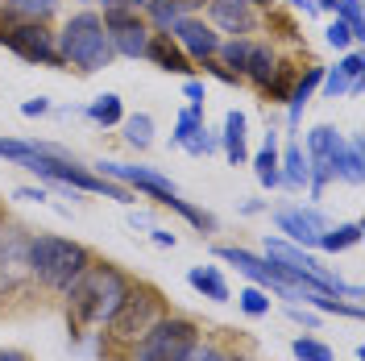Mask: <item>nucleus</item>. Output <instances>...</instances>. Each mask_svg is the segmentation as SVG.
Segmentation results:
<instances>
[{
	"label": "nucleus",
	"mask_w": 365,
	"mask_h": 361,
	"mask_svg": "<svg viewBox=\"0 0 365 361\" xmlns=\"http://www.w3.org/2000/svg\"><path fill=\"white\" fill-rule=\"evenodd\" d=\"M207 25L212 29H225L232 38H245L257 29V13H253V4L245 0H207Z\"/></svg>",
	"instance_id": "12"
},
{
	"label": "nucleus",
	"mask_w": 365,
	"mask_h": 361,
	"mask_svg": "<svg viewBox=\"0 0 365 361\" xmlns=\"http://www.w3.org/2000/svg\"><path fill=\"white\" fill-rule=\"evenodd\" d=\"M344 25H349V34H353V42H361L365 38V17H361V0H336V9H332Z\"/></svg>",
	"instance_id": "32"
},
{
	"label": "nucleus",
	"mask_w": 365,
	"mask_h": 361,
	"mask_svg": "<svg viewBox=\"0 0 365 361\" xmlns=\"http://www.w3.org/2000/svg\"><path fill=\"white\" fill-rule=\"evenodd\" d=\"M336 179H344L349 187H361L365 183V158H361V137H349L336 162Z\"/></svg>",
	"instance_id": "24"
},
{
	"label": "nucleus",
	"mask_w": 365,
	"mask_h": 361,
	"mask_svg": "<svg viewBox=\"0 0 365 361\" xmlns=\"http://www.w3.org/2000/svg\"><path fill=\"white\" fill-rule=\"evenodd\" d=\"M88 116L96 121V125H104V129H113V125H120L125 121V108H120V96H113V91H104V96H96L91 100Z\"/></svg>",
	"instance_id": "27"
},
{
	"label": "nucleus",
	"mask_w": 365,
	"mask_h": 361,
	"mask_svg": "<svg viewBox=\"0 0 365 361\" xmlns=\"http://www.w3.org/2000/svg\"><path fill=\"white\" fill-rule=\"evenodd\" d=\"M104 29H108V42L120 59H145V46H150V25L145 17H137V9H104Z\"/></svg>",
	"instance_id": "9"
},
{
	"label": "nucleus",
	"mask_w": 365,
	"mask_h": 361,
	"mask_svg": "<svg viewBox=\"0 0 365 361\" xmlns=\"http://www.w3.org/2000/svg\"><path fill=\"white\" fill-rule=\"evenodd\" d=\"M274 225H278V233H287V241H295L303 249H316V241L332 228V220L324 212H316V208H278Z\"/></svg>",
	"instance_id": "10"
},
{
	"label": "nucleus",
	"mask_w": 365,
	"mask_h": 361,
	"mask_svg": "<svg viewBox=\"0 0 365 361\" xmlns=\"http://www.w3.org/2000/svg\"><path fill=\"white\" fill-rule=\"evenodd\" d=\"M166 34L179 42V50L191 63H204V59H212V54L220 50V34L207 21H200V17H182V21H175Z\"/></svg>",
	"instance_id": "11"
},
{
	"label": "nucleus",
	"mask_w": 365,
	"mask_h": 361,
	"mask_svg": "<svg viewBox=\"0 0 365 361\" xmlns=\"http://www.w3.org/2000/svg\"><path fill=\"white\" fill-rule=\"evenodd\" d=\"M291 83H295V67L291 63H278V71L270 75V83H266V96H270V104H282L287 96H291Z\"/></svg>",
	"instance_id": "30"
},
{
	"label": "nucleus",
	"mask_w": 365,
	"mask_h": 361,
	"mask_svg": "<svg viewBox=\"0 0 365 361\" xmlns=\"http://www.w3.org/2000/svg\"><path fill=\"white\" fill-rule=\"evenodd\" d=\"M145 59L154 63L158 71H170V75H191L195 63L179 50V42L170 34H150V46H145Z\"/></svg>",
	"instance_id": "16"
},
{
	"label": "nucleus",
	"mask_w": 365,
	"mask_h": 361,
	"mask_svg": "<svg viewBox=\"0 0 365 361\" xmlns=\"http://www.w3.org/2000/svg\"><path fill=\"white\" fill-rule=\"evenodd\" d=\"M0 225H4V212H0Z\"/></svg>",
	"instance_id": "49"
},
{
	"label": "nucleus",
	"mask_w": 365,
	"mask_h": 361,
	"mask_svg": "<svg viewBox=\"0 0 365 361\" xmlns=\"http://www.w3.org/2000/svg\"><path fill=\"white\" fill-rule=\"evenodd\" d=\"M182 91H187V100H191V108H204L207 91H204V83H200V79H191V75H187V83H182Z\"/></svg>",
	"instance_id": "38"
},
{
	"label": "nucleus",
	"mask_w": 365,
	"mask_h": 361,
	"mask_svg": "<svg viewBox=\"0 0 365 361\" xmlns=\"http://www.w3.org/2000/svg\"><path fill=\"white\" fill-rule=\"evenodd\" d=\"M200 340H204V332H200L195 320L191 316H170V312H166V316L133 345L129 361H187Z\"/></svg>",
	"instance_id": "6"
},
{
	"label": "nucleus",
	"mask_w": 365,
	"mask_h": 361,
	"mask_svg": "<svg viewBox=\"0 0 365 361\" xmlns=\"http://www.w3.org/2000/svg\"><path fill=\"white\" fill-rule=\"evenodd\" d=\"M17 200H34V203H42V200H46V191H42V187H21V191H17Z\"/></svg>",
	"instance_id": "41"
},
{
	"label": "nucleus",
	"mask_w": 365,
	"mask_h": 361,
	"mask_svg": "<svg viewBox=\"0 0 365 361\" xmlns=\"http://www.w3.org/2000/svg\"><path fill=\"white\" fill-rule=\"evenodd\" d=\"M274 71H278V59H274V50H270V46L250 42V54H245V67H241V75H245V79H253L257 88H266Z\"/></svg>",
	"instance_id": "21"
},
{
	"label": "nucleus",
	"mask_w": 365,
	"mask_h": 361,
	"mask_svg": "<svg viewBox=\"0 0 365 361\" xmlns=\"http://www.w3.org/2000/svg\"><path fill=\"white\" fill-rule=\"evenodd\" d=\"M200 113H204V108H182V113H179V121H175V133H170V141H175V146H182L187 137L204 125V116H200Z\"/></svg>",
	"instance_id": "34"
},
{
	"label": "nucleus",
	"mask_w": 365,
	"mask_h": 361,
	"mask_svg": "<svg viewBox=\"0 0 365 361\" xmlns=\"http://www.w3.org/2000/svg\"><path fill=\"white\" fill-rule=\"evenodd\" d=\"M182 150H187V154H195V158H207V154H216V150H220V141H216V137L207 133L204 125H200L195 133H191L187 141H182Z\"/></svg>",
	"instance_id": "35"
},
{
	"label": "nucleus",
	"mask_w": 365,
	"mask_h": 361,
	"mask_svg": "<svg viewBox=\"0 0 365 361\" xmlns=\"http://www.w3.org/2000/svg\"><path fill=\"white\" fill-rule=\"evenodd\" d=\"M278 187H291V191L307 187V154H303L299 141H291L282 150V158H278Z\"/></svg>",
	"instance_id": "19"
},
{
	"label": "nucleus",
	"mask_w": 365,
	"mask_h": 361,
	"mask_svg": "<svg viewBox=\"0 0 365 361\" xmlns=\"http://www.w3.org/2000/svg\"><path fill=\"white\" fill-rule=\"evenodd\" d=\"M324 38H328V46H336V50H344V46L353 42V34H349V25H344L341 17H336V21L324 29Z\"/></svg>",
	"instance_id": "36"
},
{
	"label": "nucleus",
	"mask_w": 365,
	"mask_h": 361,
	"mask_svg": "<svg viewBox=\"0 0 365 361\" xmlns=\"http://www.w3.org/2000/svg\"><path fill=\"white\" fill-rule=\"evenodd\" d=\"M225 158L232 162V166H245L250 162V146H245V113H237V108H228L225 113Z\"/></svg>",
	"instance_id": "18"
},
{
	"label": "nucleus",
	"mask_w": 365,
	"mask_h": 361,
	"mask_svg": "<svg viewBox=\"0 0 365 361\" xmlns=\"http://www.w3.org/2000/svg\"><path fill=\"white\" fill-rule=\"evenodd\" d=\"M319 79H324V67H303V75H295V83H291V96H287V108H291V125H299V116L307 108V100H312V91L319 88Z\"/></svg>",
	"instance_id": "20"
},
{
	"label": "nucleus",
	"mask_w": 365,
	"mask_h": 361,
	"mask_svg": "<svg viewBox=\"0 0 365 361\" xmlns=\"http://www.w3.org/2000/svg\"><path fill=\"white\" fill-rule=\"evenodd\" d=\"M154 233V245H162V249H175V233H162V228H150Z\"/></svg>",
	"instance_id": "42"
},
{
	"label": "nucleus",
	"mask_w": 365,
	"mask_h": 361,
	"mask_svg": "<svg viewBox=\"0 0 365 361\" xmlns=\"http://www.w3.org/2000/svg\"><path fill=\"white\" fill-rule=\"evenodd\" d=\"M96 175H104V179H116L120 187H137L141 195H150V200H158L162 208H175L182 220H191L195 228H216V216H207V212H200V208H191V203L182 200L179 191H175V183L166 179V175H158V171H150V166H129V162H100L96 166Z\"/></svg>",
	"instance_id": "5"
},
{
	"label": "nucleus",
	"mask_w": 365,
	"mask_h": 361,
	"mask_svg": "<svg viewBox=\"0 0 365 361\" xmlns=\"http://www.w3.org/2000/svg\"><path fill=\"white\" fill-rule=\"evenodd\" d=\"M291 4H295L299 13H303V17H316L319 9H316V0H291Z\"/></svg>",
	"instance_id": "43"
},
{
	"label": "nucleus",
	"mask_w": 365,
	"mask_h": 361,
	"mask_svg": "<svg viewBox=\"0 0 365 361\" xmlns=\"http://www.w3.org/2000/svg\"><path fill=\"white\" fill-rule=\"evenodd\" d=\"M253 175L262 187H278V129H266V146H262V154L253 158Z\"/></svg>",
	"instance_id": "23"
},
{
	"label": "nucleus",
	"mask_w": 365,
	"mask_h": 361,
	"mask_svg": "<svg viewBox=\"0 0 365 361\" xmlns=\"http://www.w3.org/2000/svg\"><path fill=\"white\" fill-rule=\"evenodd\" d=\"M245 4H262V9H266V4H270V0H245Z\"/></svg>",
	"instance_id": "48"
},
{
	"label": "nucleus",
	"mask_w": 365,
	"mask_h": 361,
	"mask_svg": "<svg viewBox=\"0 0 365 361\" xmlns=\"http://www.w3.org/2000/svg\"><path fill=\"white\" fill-rule=\"evenodd\" d=\"M316 9H324V13H332V9H336V0H316Z\"/></svg>",
	"instance_id": "46"
},
{
	"label": "nucleus",
	"mask_w": 365,
	"mask_h": 361,
	"mask_svg": "<svg viewBox=\"0 0 365 361\" xmlns=\"http://www.w3.org/2000/svg\"><path fill=\"white\" fill-rule=\"evenodd\" d=\"M237 307L245 312V316H270V291H262V287H245V291L237 295Z\"/></svg>",
	"instance_id": "31"
},
{
	"label": "nucleus",
	"mask_w": 365,
	"mask_h": 361,
	"mask_svg": "<svg viewBox=\"0 0 365 361\" xmlns=\"http://www.w3.org/2000/svg\"><path fill=\"white\" fill-rule=\"evenodd\" d=\"M341 150H344V137L332 125H316L307 133V191H312V200H319L324 187L336 179Z\"/></svg>",
	"instance_id": "7"
},
{
	"label": "nucleus",
	"mask_w": 365,
	"mask_h": 361,
	"mask_svg": "<svg viewBox=\"0 0 365 361\" xmlns=\"http://www.w3.org/2000/svg\"><path fill=\"white\" fill-rule=\"evenodd\" d=\"M25 278H29V237L25 233H4V241H0V283H4V291H13Z\"/></svg>",
	"instance_id": "14"
},
{
	"label": "nucleus",
	"mask_w": 365,
	"mask_h": 361,
	"mask_svg": "<svg viewBox=\"0 0 365 361\" xmlns=\"http://www.w3.org/2000/svg\"><path fill=\"white\" fill-rule=\"evenodd\" d=\"M361 71H365V59L357 50L344 54L332 71H324V79H319V83H324V96H328V100H341L344 91H361Z\"/></svg>",
	"instance_id": "15"
},
{
	"label": "nucleus",
	"mask_w": 365,
	"mask_h": 361,
	"mask_svg": "<svg viewBox=\"0 0 365 361\" xmlns=\"http://www.w3.org/2000/svg\"><path fill=\"white\" fill-rule=\"evenodd\" d=\"M0 361H29L25 349H0Z\"/></svg>",
	"instance_id": "44"
},
{
	"label": "nucleus",
	"mask_w": 365,
	"mask_h": 361,
	"mask_svg": "<svg viewBox=\"0 0 365 361\" xmlns=\"http://www.w3.org/2000/svg\"><path fill=\"white\" fill-rule=\"evenodd\" d=\"M361 233H365V228L357 225V220H349V225H336V228H328V233L319 237V241H316V249H328V253H341V249L357 245V241H361Z\"/></svg>",
	"instance_id": "26"
},
{
	"label": "nucleus",
	"mask_w": 365,
	"mask_h": 361,
	"mask_svg": "<svg viewBox=\"0 0 365 361\" xmlns=\"http://www.w3.org/2000/svg\"><path fill=\"white\" fill-rule=\"evenodd\" d=\"M287 316L295 320V324H303V328H319V320L312 316L307 307H299V303H291V307H287Z\"/></svg>",
	"instance_id": "39"
},
{
	"label": "nucleus",
	"mask_w": 365,
	"mask_h": 361,
	"mask_svg": "<svg viewBox=\"0 0 365 361\" xmlns=\"http://www.w3.org/2000/svg\"><path fill=\"white\" fill-rule=\"evenodd\" d=\"M129 283H133V278L120 270V266H113V262H91L88 270H83L67 291H63V295H67L71 328H79V332L100 328V324L116 312V303L125 299Z\"/></svg>",
	"instance_id": "2"
},
{
	"label": "nucleus",
	"mask_w": 365,
	"mask_h": 361,
	"mask_svg": "<svg viewBox=\"0 0 365 361\" xmlns=\"http://www.w3.org/2000/svg\"><path fill=\"white\" fill-rule=\"evenodd\" d=\"M46 113H50V100H46V96L25 100V104H21V116H46Z\"/></svg>",
	"instance_id": "40"
},
{
	"label": "nucleus",
	"mask_w": 365,
	"mask_h": 361,
	"mask_svg": "<svg viewBox=\"0 0 365 361\" xmlns=\"http://www.w3.org/2000/svg\"><path fill=\"white\" fill-rule=\"evenodd\" d=\"M4 9L17 21H50L58 13V0H4Z\"/></svg>",
	"instance_id": "25"
},
{
	"label": "nucleus",
	"mask_w": 365,
	"mask_h": 361,
	"mask_svg": "<svg viewBox=\"0 0 365 361\" xmlns=\"http://www.w3.org/2000/svg\"><path fill=\"white\" fill-rule=\"evenodd\" d=\"M104 9H129V0H100Z\"/></svg>",
	"instance_id": "45"
},
{
	"label": "nucleus",
	"mask_w": 365,
	"mask_h": 361,
	"mask_svg": "<svg viewBox=\"0 0 365 361\" xmlns=\"http://www.w3.org/2000/svg\"><path fill=\"white\" fill-rule=\"evenodd\" d=\"M4 50L21 54L25 63H42V67H63V54H58V42H54V29L46 21H13L9 34L0 38Z\"/></svg>",
	"instance_id": "8"
},
{
	"label": "nucleus",
	"mask_w": 365,
	"mask_h": 361,
	"mask_svg": "<svg viewBox=\"0 0 365 361\" xmlns=\"http://www.w3.org/2000/svg\"><path fill=\"white\" fill-rule=\"evenodd\" d=\"M46 146H50V141H21V137H4V133H0V158L25 166V162L34 158L38 150H46Z\"/></svg>",
	"instance_id": "29"
},
{
	"label": "nucleus",
	"mask_w": 365,
	"mask_h": 361,
	"mask_svg": "<svg viewBox=\"0 0 365 361\" xmlns=\"http://www.w3.org/2000/svg\"><path fill=\"white\" fill-rule=\"evenodd\" d=\"M54 42H58V54H63V67H75L79 75H91V71L108 67L116 59L100 13H75V17H67V25L54 34Z\"/></svg>",
	"instance_id": "4"
},
{
	"label": "nucleus",
	"mask_w": 365,
	"mask_h": 361,
	"mask_svg": "<svg viewBox=\"0 0 365 361\" xmlns=\"http://www.w3.org/2000/svg\"><path fill=\"white\" fill-rule=\"evenodd\" d=\"M120 125H125V141H129L133 150H150V146H154V121H150V113L125 116Z\"/></svg>",
	"instance_id": "28"
},
{
	"label": "nucleus",
	"mask_w": 365,
	"mask_h": 361,
	"mask_svg": "<svg viewBox=\"0 0 365 361\" xmlns=\"http://www.w3.org/2000/svg\"><path fill=\"white\" fill-rule=\"evenodd\" d=\"M137 4H141V9H145V4H150V0H129V9H137Z\"/></svg>",
	"instance_id": "47"
},
{
	"label": "nucleus",
	"mask_w": 365,
	"mask_h": 361,
	"mask_svg": "<svg viewBox=\"0 0 365 361\" xmlns=\"http://www.w3.org/2000/svg\"><path fill=\"white\" fill-rule=\"evenodd\" d=\"M291 353H295V361H336V353L316 337H299L295 345H291Z\"/></svg>",
	"instance_id": "33"
},
{
	"label": "nucleus",
	"mask_w": 365,
	"mask_h": 361,
	"mask_svg": "<svg viewBox=\"0 0 365 361\" xmlns=\"http://www.w3.org/2000/svg\"><path fill=\"white\" fill-rule=\"evenodd\" d=\"M187 283L204 295V299H212V303H228V283L216 266H191L187 270Z\"/></svg>",
	"instance_id": "22"
},
{
	"label": "nucleus",
	"mask_w": 365,
	"mask_h": 361,
	"mask_svg": "<svg viewBox=\"0 0 365 361\" xmlns=\"http://www.w3.org/2000/svg\"><path fill=\"white\" fill-rule=\"evenodd\" d=\"M200 4H204V0H150V4H145V25L166 34V29H170L175 21L191 17Z\"/></svg>",
	"instance_id": "17"
},
{
	"label": "nucleus",
	"mask_w": 365,
	"mask_h": 361,
	"mask_svg": "<svg viewBox=\"0 0 365 361\" xmlns=\"http://www.w3.org/2000/svg\"><path fill=\"white\" fill-rule=\"evenodd\" d=\"M187 361H228V353L220 349V345H207V340H200L195 349H191V357Z\"/></svg>",
	"instance_id": "37"
},
{
	"label": "nucleus",
	"mask_w": 365,
	"mask_h": 361,
	"mask_svg": "<svg viewBox=\"0 0 365 361\" xmlns=\"http://www.w3.org/2000/svg\"><path fill=\"white\" fill-rule=\"evenodd\" d=\"M216 258L228 262V266H237V270L250 278L253 287H262V291H278V274L266 258H257L250 249H237V245H216Z\"/></svg>",
	"instance_id": "13"
},
{
	"label": "nucleus",
	"mask_w": 365,
	"mask_h": 361,
	"mask_svg": "<svg viewBox=\"0 0 365 361\" xmlns=\"http://www.w3.org/2000/svg\"><path fill=\"white\" fill-rule=\"evenodd\" d=\"M91 262H96L91 249L71 241V237H54V233H34L29 237V278L46 291L63 295Z\"/></svg>",
	"instance_id": "3"
},
{
	"label": "nucleus",
	"mask_w": 365,
	"mask_h": 361,
	"mask_svg": "<svg viewBox=\"0 0 365 361\" xmlns=\"http://www.w3.org/2000/svg\"><path fill=\"white\" fill-rule=\"evenodd\" d=\"M166 316V295L158 291V287H150V283H129V291H125V299L116 303V312L100 328V353L108 361H129V353H133V345L158 320Z\"/></svg>",
	"instance_id": "1"
}]
</instances>
